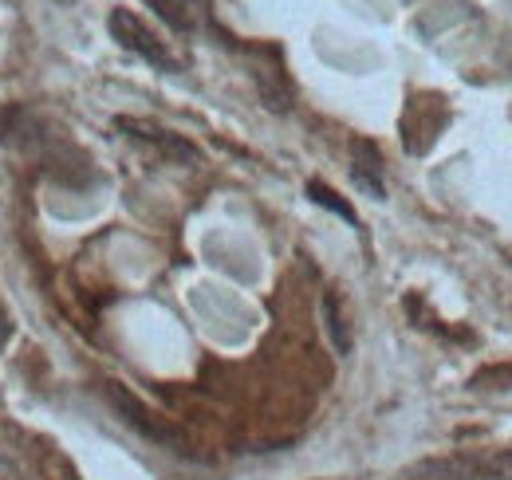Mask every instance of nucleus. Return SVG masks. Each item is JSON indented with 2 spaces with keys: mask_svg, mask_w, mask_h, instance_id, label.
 Returning a JSON list of instances; mask_svg holds the SVG:
<instances>
[{
  "mask_svg": "<svg viewBox=\"0 0 512 480\" xmlns=\"http://www.w3.org/2000/svg\"><path fill=\"white\" fill-rule=\"evenodd\" d=\"M12 343V319H8V311H4V303H0V351Z\"/></svg>",
  "mask_w": 512,
  "mask_h": 480,
  "instance_id": "6",
  "label": "nucleus"
},
{
  "mask_svg": "<svg viewBox=\"0 0 512 480\" xmlns=\"http://www.w3.org/2000/svg\"><path fill=\"white\" fill-rule=\"evenodd\" d=\"M170 28H178V32H186L193 28V0H146Z\"/></svg>",
  "mask_w": 512,
  "mask_h": 480,
  "instance_id": "4",
  "label": "nucleus"
},
{
  "mask_svg": "<svg viewBox=\"0 0 512 480\" xmlns=\"http://www.w3.org/2000/svg\"><path fill=\"white\" fill-rule=\"evenodd\" d=\"M351 154H355V166H351V174H355V181L371 193V197H383V158H379V150L371 146V142H355L351 146Z\"/></svg>",
  "mask_w": 512,
  "mask_h": 480,
  "instance_id": "2",
  "label": "nucleus"
},
{
  "mask_svg": "<svg viewBox=\"0 0 512 480\" xmlns=\"http://www.w3.org/2000/svg\"><path fill=\"white\" fill-rule=\"evenodd\" d=\"M308 193H312V201H320V205H327V209H335L343 221H351V225H355V213H351V205H343V201H339V197H335L327 185L312 181V185H308Z\"/></svg>",
  "mask_w": 512,
  "mask_h": 480,
  "instance_id": "5",
  "label": "nucleus"
},
{
  "mask_svg": "<svg viewBox=\"0 0 512 480\" xmlns=\"http://www.w3.org/2000/svg\"><path fill=\"white\" fill-rule=\"evenodd\" d=\"M107 28H111V36L134 52V56H142L146 63H154V67H162V71H178V60L166 52V44L130 12V8H115L111 12V20H107Z\"/></svg>",
  "mask_w": 512,
  "mask_h": 480,
  "instance_id": "1",
  "label": "nucleus"
},
{
  "mask_svg": "<svg viewBox=\"0 0 512 480\" xmlns=\"http://www.w3.org/2000/svg\"><path fill=\"white\" fill-rule=\"evenodd\" d=\"M119 126H123V130H138V138H146V142H158V146H162L166 154H174V158L197 162V150H193L190 142H182V138H174V134L158 130V126H146V122H130V119H123Z\"/></svg>",
  "mask_w": 512,
  "mask_h": 480,
  "instance_id": "3",
  "label": "nucleus"
}]
</instances>
